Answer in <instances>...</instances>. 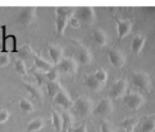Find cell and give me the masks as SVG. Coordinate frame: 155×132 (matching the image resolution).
<instances>
[{"label":"cell","instance_id":"cell-34","mask_svg":"<svg viewBox=\"0 0 155 132\" xmlns=\"http://www.w3.org/2000/svg\"><path fill=\"white\" fill-rule=\"evenodd\" d=\"M10 63V58L8 53H1L0 54V66H7Z\"/></svg>","mask_w":155,"mask_h":132},{"label":"cell","instance_id":"cell-25","mask_svg":"<svg viewBox=\"0 0 155 132\" xmlns=\"http://www.w3.org/2000/svg\"><path fill=\"white\" fill-rule=\"evenodd\" d=\"M63 117V128H66V129H70L73 125V116L69 110H66L64 109L62 113H61Z\"/></svg>","mask_w":155,"mask_h":132},{"label":"cell","instance_id":"cell-23","mask_svg":"<svg viewBox=\"0 0 155 132\" xmlns=\"http://www.w3.org/2000/svg\"><path fill=\"white\" fill-rule=\"evenodd\" d=\"M45 126V120L41 117H37V118H34L32 121L28 124L27 126V132H36L39 131V130L43 129V127Z\"/></svg>","mask_w":155,"mask_h":132},{"label":"cell","instance_id":"cell-38","mask_svg":"<svg viewBox=\"0 0 155 132\" xmlns=\"http://www.w3.org/2000/svg\"><path fill=\"white\" fill-rule=\"evenodd\" d=\"M61 132H71V131H70V129H66V128H63L62 131H61Z\"/></svg>","mask_w":155,"mask_h":132},{"label":"cell","instance_id":"cell-32","mask_svg":"<svg viewBox=\"0 0 155 132\" xmlns=\"http://www.w3.org/2000/svg\"><path fill=\"white\" fill-rule=\"evenodd\" d=\"M48 81H58V69L56 67H53L50 72L46 73Z\"/></svg>","mask_w":155,"mask_h":132},{"label":"cell","instance_id":"cell-37","mask_svg":"<svg viewBox=\"0 0 155 132\" xmlns=\"http://www.w3.org/2000/svg\"><path fill=\"white\" fill-rule=\"evenodd\" d=\"M71 132H88V129H87V126L85 125V124H83V125L79 126V127L74 128V129L70 130Z\"/></svg>","mask_w":155,"mask_h":132},{"label":"cell","instance_id":"cell-1","mask_svg":"<svg viewBox=\"0 0 155 132\" xmlns=\"http://www.w3.org/2000/svg\"><path fill=\"white\" fill-rule=\"evenodd\" d=\"M75 8H56L55 10V24H56V32L58 36L64 35L65 29L68 25L70 18L74 15Z\"/></svg>","mask_w":155,"mask_h":132},{"label":"cell","instance_id":"cell-4","mask_svg":"<svg viewBox=\"0 0 155 132\" xmlns=\"http://www.w3.org/2000/svg\"><path fill=\"white\" fill-rule=\"evenodd\" d=\"M74 16L80 20L81 24H86V25H93L97 20V16H96V12L94 8L91 7H82L75 9Z\"/></svg>","mask_w":155,"mask_h":132},{"label":"cell","instance_id":"cell-15","mask_svg":"<svg viewBox=\"0 0 155 132\" xmlns=\"http://www.w3.org/2000/svg\"><path fill=\"white\" fill-rule=\"evenodd\" d=\"M49 50L50 58H51L52 62L54 65L60 64V62L63 60V56H64V51H63V48L58 45H49L48 47Z\"/></svg>","mask_w":155,"mask_h":132},{"label":"cell","instance_id":"cell-7","mask_svg":"<svg viewBox=\"0 0 155 132\" xmlns=\"http://www.w3.org/2000/svg\"><path fill=\"white\" fill-rule=\"evenodd\" d=\"M113 109H114L113 100L110 98H103V99L100 100L99 103L97 104V107L94 108L93 113H95L96 115H98L100 117L106 118L113 112Z\"/></svg>","mask_w":155,"mask_h":132},{"label":"cell","instance_id":"cell-20","mask_svg":"<svg viewBox=\"0 0 155 132\" xmlns=\"http://www.w3.org/2000/svg\"><path fill=\"white\" fill-rule=\"evenodd\" d=\"M139 123V118L136 116H131L127 117L121 121V126L125 130V132H133L135 130L136 126Z\"/></svg>","mask_w":155,"mask_h":132},{"label":"cell","instance_id":"cell-18","mask_svg":"<svg viewBox=\"0 0 155 132\" xmlns=\"http://www.w3.org/2000/svg\"><path fill=\"white\" fill-rule=\"evenodd\" d=\"M33 60H34L35 66H36V67L38 68L41 72L48 73V72H50V70H51L52 68L54 67L53 63L48 62L47 60H45V59L41 58V56H34Z\"/></svg>","mask_w":155,"mask_h":132},{"label":"cell","instance_id":"cell-9","mask_svg":"<svg viewBox=\"0 0 155 132\" xmlns=\"http://www.w3.org/2000/svg\"><path fill=\"white\" fill-rule=\"evenodd\" d=\"M107 56L110 64L116 68H121L125 64V56L123 52L118 48H110L107 50Z\"/></svg>","mask_w":155,"mask_h":132},{"label":"cell","instance_id":"cell-16","mask_svg":"<svg viewBox=\"0 0 155 132\" xmlns=\"http://www.w3.org/2000/svg\"><path fill=\"white\" fill-rule=\"evenodd\" d=\"M93 37L95 39L96 44L99 45L100 47H104V46L107 44V34L103 29L99 28V27H96L93 30Z\"/></svg>","mask_w":155,"mask_h":132},{"label":"cell","instance_id":"cell-19","mask_svg":"<svg viewBox=\"0 0 155 132\" xmlns=\"http://www.w3.org/2000/svg\"><path fill=\"white\" fill-rule=\"evenodd\" d=\"M144 43H146V37L141 34L136 35L133 39L131 44V50L134 54H139L141 52L142 48L144 47Z\"/></svg>","mask_w":155,"mask_h":132},{"label":"cell","instance_id":"cell-12","mask_svg":"<svg viewBox=\"0 0 155 132\" xmlns=\"http://www.w3.org/2000/svg\"><path fill=\"white\" fill-rule=\"evenodd\" d=\"M77 62H80L83 65H88L93 62V54H91V50L81 44H78Z\"/></svg>","mask_w":155,"mask_h":132},{"label":"cell","instance_id":"cell-27","mask_svg":"<svg viewBox=\"0 0 155 132\" xmlns=\"http://www.w3.org/2000/svg\"><path fill=\"white\" fill-rule=\"evenodd\" d=\"M93 74L99 82H101L102 84H105L106 81H107V78H108V75L105 69H103V68H98V69L95 70V73H93Z\"/></svg>","mask_w":155,"mask_h":132},{"label":"cell","instance_id":"cell-6","mask_svg":"<svg viewBox=\"0 0 155 132\" xmlns=\"http://www.w3.org/2000/svg\"><path fill=\"white\" fill-rule=\"evenodd\" d=\"M124 102L129 109L133 111L138 110L139 108H141L142 104L144 103V97L139 93V92L131 91L127 94H125L124 96Z\"/></svg>","mask_w":155,"mask_h":132},{"label":"cell","instance_id":"cell-2","mask_svg":"<svg viewBox=\"0 0 155 132\" xmlns=\"http://www.w3.org/2000/svg\"><path fill=\"white\" fill-rule=\"evenodd\" d=\"M72 108L79 114V116L85 118L94 112V102L91 98L86 96H80L77 98L75 101H73Z\"/></svg>","mask_w":155,"mask_h":132},{"label":"cell","instance_id":"cell-28","mask_svg":"<svg viewBox=\"0 0 155 132\" xmlns=\"http://www.w3.org/2000/svg\"><path fill=\"white\" fill-rule=\"evenodd\" d=\"M19 54H20V56L22 58V61H24V60H29V59H33V58H34V56H35V54H33L32 50H31V48L29 47L28 45H25V46H22V47L20 48Z\"/></svg>","mask_w":155,"mask_h":132},{"label":"cell","instance_id":"cell-11","mask_svg":"<svg viewBox=\"0 0 155 132\" xmlns=\"http://www.w3.org/2000/svg\"><path fill=\"white\" fill-rule=\"evenodd\" d=\"M116 24H117V31H118V39L119 41L131 33L132 31V22L130 19H120V18H116Z\"/></svg>","mask_w":155,"mask_h":132},{"label":"cell","instance_id":"cell-31","mask_svg":"<svg viewBox=\"0 0 155 132\" xmlns=\"http://www.w3.org/2000/svg\"><path fill=\"white\" fill-rule=\"evenodd\" d=\"M34 76H35V78H36V80H37V84H38V86H41V85H43V84H45V83L48 82L46 73L41 72V70H39V72H35Z\"/></svg>","mask_w":155,"mask_h":132},{"label":"cell","instance_id":"cell-13","mask_svg":"<svg viewBox=\"0 0 155 132\" xmlns=\"http://www.w3.org/2000/svg\"><path fill=\"white\" fill-rule=\"evenodd\" d=\"M5 27H2L3 34H5ZM9 52H16V37L13 34L3 36L2 41V53H9Z\"/></svg>","mask_w":155,"mask_h":132},{"label":"cell","instance_id":"cell-26","mask_svg":"<svg viewBox=\"0 0 155 132\" xmlns=\"http://www.w3.org/2000/svg\"><path fill=\"white\" fill-rule=\"evenodd\" d=\"M46 85H47L48 94H49V96L52 98L60 92L61 89H63V87L61 86L60 82H58V81H48V82L46 83Z\"/></svg>","mask_w":155,"mask_h":132},{"label":"cell","instance_id":"cell-3","mask_svg":"<svg viewBox=\"0 0 155 132\" xmlns=\"http://www.w3.org/2000/svg\"><path fill=\"white\" fill-rule=\"evenodd\" d=\"M131 81L135 86L139 87L140 90L144 92H150L152 82H151V77L148 73L143 70H136L131 73Z\"/></svg>","mask_w":155,"mask_h":132},{"label":"cell","instance_id":"cell-10","mask_svg":"<svg viewBox=\"0 0 155 132\" xmlns=\"http://www.w3.org/2000/svg\"><path fill=\"white\" fill-rule=\"evenodd\" d=\"M53 103L63 107L66 110H69V109L73 107V100L71 99V97L67 93L66 90L61 89L60 92L53 97Z\"/></svg>","mask_w":155,"mask_h":132},{"label":"cell","instance_id":"cell-33","mask_svg":"<svg viewBox=\"0 0 155 132\" xmlns=\"http://www.w3.org/2000/svg\"><path fill=\"white\" fill-rule=\"evenodd\" d=\"M100 128H101V132H115V128L114 126L112 125L108 121H101L100 124Z\"/></svg>","mask_w":155,"mask_h":132},{"label":"cell","instance_id":"cell-14","mask_svg":"<svg viewBox=\"0 0 155 132\" xmlns=\"http://www.w3.org/2000/svg\"><path fill=\"white\" fill-rule=\"evenodd\" d=\"M35 13H36V11H35L34 8H26V9H24L19 13L18 22H19L20 24L27 26V25L31 24V22L34 20Z\"/></svg>","mask_w":155,"mask_h":132},{"label":"cell","instance_id":"cell-5","mask_svg":"<svg viewBox=\"0 0 155 132\" xmlns=\"http://www.w3.org/2000/svg\"><path fill=\"white\" fill-rule=\"evenodd\" d=\"M127 91V81L125 78H120L112 84L110 90V97L112 100H117L125 96Z\"/></svg>","mask_w":155,"mask_h":132},{"label":"cell","instance_id":"cell-24","mask_svg":"<svg viewBox=\"0 0 155 132\" xmlns=\"http://www.w3.org/2000/svg\"><path fill=\"white\" fill-rule=\"evenodd\" d=\"M24 86L26 87V90L33 96L34 98H36L37 100H41L43 99V93H41V89H39L38 85H34L31 84V83H27L24 82Z\"/></svg>","mask_w":155,"mask_h":132},{"label":"cell","instance_id":"cell-22","mask_svg":"<svg viewBox=\"0 0 155 132\" xmlns=\"http://www.w3.org/2000/svg\"><path fill=\"white\" fill-rule=\"evenodd\" d=\"M51 115H52V124L53 127L55 129V132H61L63 129V117L61 115V113L58 110H51Z\"/></svg>","mask_w":155,"mask_h":132},{"label":"cell","instance_id":"cell-29","mask_svg":"<svg viewBox=\"0 0 155 132\" xmlns=\"http://www.w3.org/2000/svg\"><path fill=\"white\" fill-rule=\"evenodd\" d=\"M19 107H20V109L26 113H31L34 110V107H33L32 102L28 99H25V98L19 101Z\"/></svg>","mask_w":155,"mask_h":132},{"label":"cell","instance_id":"cell-30","mask_svg":"<svg viewBox=\"0 0 155 132\" xmlns=\"http://www.w3.org/2000/svg\"><path fill=\"white\" fill-rule=\"evenodd\" d=\"M15 70L20 76H27V67L22 60H17L15 62Z\"/></svg>","mask_w":155,"mask_h":132},{"label":"cell","instance_id":"cell-21","mask_svg":"<svg viewBox=\"0 0 155 132\" xmlns=\"http://www.w3.org/2000/svg\"><path fill=\"white\" fill-rule=\"evenodd\" d=\"M85 84L87 85V86L89 87V89L91 90V91H100V90L103 87L104 84H102L101 82H99V81L96 79V77L94 76V74H89L86 76V78H85Z\"/></svg>","mask_w":155,"mask_h":132},{"label":"cell","instance_id":"cell-36","mask_svg":"<svg viewBox=\"0 0 155 132\" xmlns=\"http://www.w3.org/2000/svg\"><path fill=\"white\" fill-rule=\"evenodd\" d=\"M69 22H70L71 27H73V28L78 29V28H80L81 27V22L79 19H78L77 17H75L74 15L72 16V17L70 18V20H69Z\"/></svg>","mask_w":155,"mask_h":132},{"label":"cell","instance_id":"cell-35","mask_svg":"<svg viewBox=\"0 0 155 132\" xmlns=\"http://www.w3.org/2000/svg\"><path fill=\"white\" fill-rule=\"evenodd\" d=\"M10 113L8 110H1L0 111V124H3L9 119Z\"/></svg>","mask_w":155,"mask_h":132},{"label":"cell","instance_id":"cell-8","mask_svg":"<svg viewBox=\"0 0 155 132\" xmlns=\"http://www.w3.org/2000/svg\"><path fill=\"white\" fill-rule=\"evenodd\" d=\"M56 68L58 69V73L74 75L78 70V62L73 58H65L61 61L60 64L56 65Z\"/></svg>","mask_w":155,"mask_h":132},{"label":"cell","instance_id":"cell-17","mask_svg":"<svg viewBox=\"0 0 155 132\" xmlns=\"http://www.w3.org/2000/svg\"><path fill=\"white\" fill-rule=\"evenodd\" d=\"M141 132H154L155 131V113L146 116L142 119L141 127H140Z\"/></svg>","mask_w":155,"mask_h":132}]
</instances>
